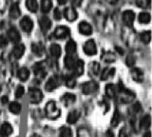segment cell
Returning <instances> with one entry per match:
<instances>
[{
    "label": "cell",
    "instance_id": "1",
    "mask_svg": "<svg viewBox=\"0 0 152 137\" xmlns=\"http://www.w3.org/2000/svg\"><path fill=\"white\" fill-rule=\"evenodd\" d=\"M45 113L48 118H50L51 120H55L60 116V110L57 107L56 103L51 100L47 103L45 107Z\"/></svg>",
    "mask_w": 152,
    "mask_h": 137
},
{
    "label": "cell",
    "instance_id": "2",
    "mask_svg": "<svg viewBox=\"0 0 152 137\" xmlns=\"http://www.w3.org/2000/svg\"><path fill=\"white\" fill-rule=\"evenodd\" d=\"M28 96H30V101L32 104H39L43 100V93L39 89L31 88L28 91Z\"/></svg>",
    "mask_w": 152,
    "mask_h": 137
},
{
    "label": "cell",
    "instance_id": "3",
    "mask_svg": "<svg viewBox=\"0 0 152 137\" xmlns=\"http://www.w3.org/2000/svg\"><path fill=\"white\" fill-rule=\"evenodd\" d=\"M98 89V85L94 81H88L82 85V92L84 94H92Z\"/></svg>",
    "mask_w": 152,
    "mask_h": 137
},
{
    "label": "cell",
    "instance_id": "4",
    "mask_svg": "<svg viewBox=\"0 0 152 137\" xmlns=\"http://www.w3.org/2000/svg\"><path fill=\"white\" fill-rule=\"evenodd\" d=\"M84 53L89 56L95 55L97 53V47L93 40H88L86 42L84 45Z\"/></svg>",
    "mask_w": 152,
    "mask_h": 137
},
{
    "label": "cell",
    "instance_id": "5",
    "mask_svg": "<svg viewBox=\"0 0 152 137\" xmlns=\"http://www.w3.org/2000/svg\"><path fill=\"white\" fill-rule=\"evenodd\" d=\"M60 85V79L58 76H51L46 83L45 89L47 92H52L54 91L55 89L58 88Z\"/></svg>",
    "mask_w": 152,
    "mask_h": 137
},
{
    "label": "cell",
    "instance_id": "6",
    "mask_svg": "<svg viewBox=\"0 0 152 137\" xmlns=\"http://www.w3.org/2000/svg\"><path fill=\"white\" fill-rule=\"evenodd\" d=\"M53 34L58 39H65L69 35V30L66 26H59L56 28Z\"/></svg>",
    "mask_w": 152,
    "mask_h": 137
},
{
    "label": "cell",
    "instance_id": "7",
    "mask_svg": "<svg viewBox=\"0 0 152 137\" xmlns=\"http://www.w3.org/2000/svg\"><path fill=\"white\" fill-rule=\"evenodd\" d=\"M20 27L25 32H31L33 28L32 20L28 16H24L20 21Z\"/></svg>",
    "mask_w": 152,
    "mask_h": 137
},
{
    "label": "cell",
    "instance_id": "8",
    "mask_svg": "<svg viewBox=\"0 0 152 137\" xmlns=\"http://www.w3.org/2000/svg\"><path fill=\"white\" fill-rule=\"evenodd\" d=\"M130 75L132 79L137 83H142L144 81V78H145L144 73H142V70L139 68H133L130 70Z\"/></svg>",
    "mask_w": 152,
    "mask_h": 137
},
{
    "label": "cell",
    "instance_id": "9",
    "mask_svg": "<svg viewBox=\"0 0 152 137\" xmlns=\"http://www.w3.org/2000/svg\"><path fill=\"white\" fill-rule=\"evenodd\" d=\"M64 16L66 17V20H69V22H73L77 19L78 17V13L76 12V10L72 7H69L66 8L64 11Z\"/></svg>",
    "mask_w": 152,
    "mask_h": 137
},
{
    "label": "cell",
    "instance_id": "10",
    "mask_svg": "<svg viewBox=\"0 0 152 137\" xmlns=\"http://www.w3.org/2000/svg\"><path fill=\"white\" fill-rule=\"evenodd\" d=\"M135 19V13L132 11H126L123 13V21L124 23L128 26V27H132L133 22Z\"/></svg>",
    "mask_w": 152,
    "mask_h": 137
},
{
    "label": "cell",
    "instance_id": "11",
    "mask_svg": "<svg viewBox=\"0 0 152 137\" xmlns=\"http://www.w3.org/2000/svg\"><path fill=\"white\" fill-rule=\"evenodd\" d=\"M12 131H13L12 126L8 122H4L1 127H0V135L2 137H9L12 133Z\"/></svg>",
    "mask_w": 152,
    "mask_h": 137
},
{
    "label": "cell",
    "instance_id": "12",
    "mask_svg": "<svg viewBox=\"0 0 152 137\" xmlns=\"http://www.w3.org/2000/svg\"><path fill=\"white\" fill-rule=\"evenodd\" d=\"M7 34H8V38L10 39V41L13 42V43H18L21 39L19 32L16 29H14V28H11V29L8 31Z\"/></svg>",
    "mask_w": 152,
    "mask_h": 137
},
{
    "label": "cell",
    "instance_id": "13",
    "mask_svg": "<svg viewBox=\"0 0 152 137\" xmlns=\"http://www.w3.org/2000/svg\"><path fill=\"white\" fill-rule=\"evenodd\" d=\"M75 100L76 97L72 93H65L61 98V101L63 102V104L66 107H70L71 105H73L75 103Z\"/></svg>",
    "mask_w": 152,
    "mask_h": 137
},
{
    "label": "cell",
    "instance_id": "14",
    "mask_svg": "<svg viewBox=\"0 0 152 137\" xmlns=\"http://www.w3.org/2000/svg\"><path fill=\"white\" fill-rule=\"evenodd\" d=\"M79 32L84 35H90L92 34V28L88 22L82 21L79 24Z\"/></svg>",
    "mask_w": 152,
    "mask_h": 137
},
{
    "label": "cell",
    "instance_id": "15",
    "mask_svg": "<svg viewBox=\"0 0 152 137\" xmlns=\"http://www.w3.org/2000/svg\"><path fill=\"white\" fill-rule=\"evenodd\" d=\"M24 53H25V46L23 44H17L16 46H14V48L12 49V55H13V57L16 59L21 58Z\"/></svg>",
    "mask_w": 152,
    "mask_h": 137
},
{
    "label": "cell",
    "instance_id": "16",
    "mask_svg": "<svg viewBox=\"0 0 152 137\" xmlns=\"http://www.w3.org/2000/svg\"><path fill=\"white\" fill-rule=\"evenodd\" d=\"M72 70H73V73H74L75 76H80V75H82L83 73H84V63H83V61H81V60L75 61Z\"/></svg>",
    "mask_w": 152,
    "mask_h": 137
},
{
    "label": "cell",
    "instance_id": "17",
    "mask_svg": "<svg viewBox=\"0 0 152 137\" xmlns=\"http://www.w3.org/2000/svg\"><path fill=\"white\" fill-rule=\"evenodd\" d=\"M39 25H40V28L43 32H47L50 29L51 27V21L50 20L49 17L47 16H43L40 18L39 20Z\"/></svg>",
    "mask_w": 152,
    "mask_h": 137
},
{
    "label": "cell",
    "instance_id": "18",
    "mask_svg": "<svg viewBox=\"0 0 152 137\" xmlns=\"http://www.w3.org/2000/svg\"><path fill=\"white\" fill-rule=\"evenodd\" d=\"M79 118H80V112L78 111H72L68 114V117H66V122L70 125H73L79 120Z\"/></svg>",
    "mask_w": 152,
    "mask_h": 137
},
{
    "label": "cell",
    "instance_id": "19",
    "mask_svg": "<svg viewBox=\"0 0 152 137\" xmlns=\"http://www.w3.org/2000/svg\"><path fill=\"white\" fill-rule=\"evenodd\" d=\"M21 15V11H20V8H19L18 4L14 3L12 5L11 9H10V16L12 18H18Z\"/></svg>",
    "mask_w": 152,
    "mask_h": 137
},
{
    "label": "cell",
    "instance_id": "20",
    "mask_svg": "<svg viewBox=\"0 0 152 137\" xmlns=\"http://www.w3.org/2000/svg\"><path fill=\"white\" fill-rule=\"evenodd\" d=\"M17 75H18V78L20 79L21 81H27L28 77H30V70H28V68L23 67L18 70Z\"/></svg>",
    "mask_w": 152,
    "mask_h": 137
},
{
    "label": "cell",
    "instance_id": "21",
    "mask_svg": "<svg viewBox=\"0 0 152 137\" xmlns=\"http://www.w3.org/2000/svg\"><path fill=\"white\" fill-rule=\"evenodd\" d=\"M50 53L51 54L52 57L54 58H58L61 55V48L58 44H52L50 47Z\"/></svg>",
    "mask_w": 152,
    "mask_h": 137
},
{
    "label": "cell",
    "instance_id": "22",
    "mask_svg": "<svg viewBox=\"0 0 152 137\" xmlns=\"http://www.w3.org/2000/svg\"><path fill=\"white\" fill-rule=\"evenodd\" d=\"M31 51L34 54H36L38 56H41L43 53H44V47H43L40 43H32Z\"/></svg>",
    "mask_w": 152,
    "mask_h": 137
},
{
    "label": "cell",
    "instance_id": "23",
    "mask_svg": "<svg viewBox=\"0 0 152 137\" xmlns=\"http://www.w3.org/2000/svg\"><path fill=\"white\" fill-rule=\"evenodd\" d=\"M9 110H10V111H11L12 113H13V114L17 115V114H19V113L21 112L22 107H21V105L18 102H12V103L10 104Z\"/></svg>",
    "mask_w": 152,
    "mask_h": 137
},
{
    "label": "cell",
    "instance_id": "24",
    "mask_svg": "<svg viewBox=\"0 0 152 137\" xmlns=\"http://www.w3.org/2000/svg\"><path fill=\"white\" fill-rule=\"evenodd\" d=\"M76 44H75V42L73 40H69L68 43H66V53H68L69 55H72L73 53H75V51H76Z\"/></svg>",
    "mask_w": 152,
    "mask_h": 137
},
{
    "label": "cell",
    "instance_id": "25",
    "mask_svg": "<svg viewBox=\"0 0 152 137\" xmlns=\"http://www.w3.org/2000/svg\"><path fill=\"white\" fill-rule=\"evenodd\" d=\"M151 124V118L150 115H145L142 118V120L140 121V127L142 130H147L150 127Z\"/></svg>",
    "mask_w": 152,
    "mask_h": 137
},
{
    "label": "cell",
    "instance_id": "26",
    "mask_svg": "<svg viewBox=\"0 0 152 137\" xmlns=\"http://www.w3.org/2000/svg\"><path fill=\"white\" fill-rule=\"evenodd\" d=\"M52 8L51 0H41V11L43 12H49Z\"/></svg>",
    "mask_w": 152,
    "mask_h": 137
},
{
    "label": "cell",
    "instance_id": "27",
    "mask_svg": "<svg viewBox=\"0 0 152 137\" xmlns=\"http://www.w3.org/2000/svg\"><path fill=\"white\" fill-rule=\"evenodd\" d=\"M114 73H115V69H113V68H111V69H107V68L104 69L103 70L102 74H101V79L102 80H107L110 77H112L113 75H114Z\"/></svg>",
    "mask_w": 152,
    "mask_h": 137
},
{
    "label": "cell",
    "instance_id": "28",
    "mask_svg": "<svg viewBox=\"0 0 152 137\" xmlns=\"http://www.w3.org/2000/svg\"><path fill=\"white\" fill-rule=\"evenodd\" d=\"M34 74L39 78H44L46 75V70L41 64H37L34 67Z\"/></svg>",
    "mask_w": 152,
    "mask_h": 137
},
{
    "label": "cell",
    "instance_id": "29",
    "mask_svg": "<svg viewBox=\"0 0 152 137\" xmlns=\"http://www.w3.org/2000/svg\"><path fill=\"white\" fill-rule=\"evenodd\" d=\"M104 91H106L107 96H108L109 98H113L116 94V87L113 84H108L106 86Z\"/></svg>",
    "mask_w": 152,
    "mask_h": 137
},
{
    "label": "cell",
    "instance_id": "30",
    "mask_svg": "<svg viewBox=\"0 0 152 137\" xmlns=\"http://www.w3.org/2000/svg\"><path fill=\"white\" fill-rule=\"evenodd\" d=\"M26 6L28 11L31 12H35L38 9V4L36 0H26Z\"/></svg>",
    "mask_w": 152,
    "mask_h": 137
},
{
    "label": "cell",
    "instance_id": "31",
    "mask_svg": "<svg viewBox=\"0 0 152 137\" xmlns=\"http://www.w3.org/2000/svg\"><path fill=\"white\" fill-rule=\"evenodd\" d=\"M139 21L140 23H142V24H148V23L150 22L151 20V16L148 12H141L139 15Z\"/></svg>",
    "mask_w": 152,
    "mask_h": 137
},
{
    "label": "cell",
    "instance_id": "32",
    "mask_svg": "<svg viewBox=\"0 0 152 137\" xmlns=\"http://www.w3.org/2000/svg\"><path fill=\"white\" fill-rule=\"evenodd\" d=\"M102 59L106 63H113L114 61L116 60V57H115V54H114L113 53H110V51H108V53H104L103 54Z\"/></svg>",
    "mask_w": 152,
    "mask_h": 137
},
{
    "label": "cell",
    "instance_id": "33",
    "mask_svg": "<svg viewBox=\"0 0 152 137\" xmlns=\"http://www.w3.org/2000/svg\"><path fill=\"white\" fill-rule=\"evenodd\" d=\"M72 130L69 127H63L60 129L59 136L60 137H72Z\"/></svg>",
    "mask_w": 152,
    "mask_h": 137
},
{
    "label": "cell",
    "instance_id": "34",
    "mask_svg": "<svg viewBox=\"0 0 152 137\" xmlns=\"http://www.w3.org/2000/svg\"><path fill=\"white\" fill-rule=\"evenodd\" d=\"M140 38L145 44H148L150 42V40H151V32L150 31L142 32V34H140Z\"/></svg>",
    "mask_w": 152,
    "mask_h": 137
},
{
    "label": "cell",
    "instance_id": "35",
    "mask_svg": "<svg viewBox=\"0 0 152 137\" xmlns=\"http://www.w3.org/2000/svg\"><path fill=\"white\" fill-rule=\"evenodd\" d=\"M64 62H65V66H66V69L72 70L74 63H75V60L73 59V57L71 55H68V56H66V57H65Z\"/></svg>",
    "mask_w": 152,
    "mask_h": 137
},
{
    "label": "cell",
    "instance_id": "36",
    "mask_svg": "<svg viewBox=\"0 0 152 137\" xmlns=\"http://www.w3.org/2000/svg\"><path fill=\"white\" fill-rule=\"evenodd\" d=\"M66 86L68 87V88H70V89H72L75 87V85H76V80L74 78V76H68L66 78Z\"/></svg>",
    "mask_w": 152,
    "mask_h": 137
},
{
    "label": "cell",
    "instance_id": "37",
    "mask_svg": "<svg viewBox=\"0 0 152 137\" xmlns=\"http://www.w3.org/2000/svg\"><path fill=\"white\" fill-rule=\"evenodd\" d=\"M120 120H121V115H120V113H119V111H116L115 112H114V115H113L112 120H111L112 126L113 127H117L119 123H120Z\"/></svg>",
    "mask_w": 152,
    "mask_h": 137
},
{
    "label": "cell",
    "instance_id": "38",
    "mask_svg": "<svg viewBox=\"0 0 152 137\" xmlns=\"http://www.w3.org/2000/svg\"><path fill=\"white\" fill-rule=\"evenodd\" d=\"M90 70L94 75H98L100 73V64L97 62H92L90 65Z\"/></svg>",
    "mask_w": 152,
    "mask_h": 137
},
{
    "label": "cell",
    "instance_id": "39",
    "mask_svg": "<svg viewBox=\"0 0 152 137\" xmlns=\"http://www.w3.org/2000/svg\"><path fill=\"white\" fill-rule=\"evenodd\" d=\"M126 62V65L128 66V67H132V66L134 65L136 62V57L134 56V54H128Z\"/></svg>",
    "mask_w": 152,
    "mask_h": 137
},
{
    "label": "cell",
    "instance_id": "40",
    "mask_svg": "<svg viewBox=\"0 0 152 137\" xmlns=\"http://www.w3.org/2000/svg\"><path fill=\"white\" fill-rule=\"evenodd\" d=\"M137 3L141 8H150L151 0H138Z\"/></svg>",
    "mask_w": 152,
    "mask_h": 137
},
{
    "label": "cell",
    "instance_id": "41",
    "mask_svg": "<svg viewBox=\"0 0 152 137\" xmlns=\"http://www.w3.org/2000/svg\"><path fill=\"white\" fill-rule=\"evenodd\" d=\"M24 93H25V89L23 86H18L15 89V97L16 98H21Z\"/></svg>",
    "mask_w": 152,
    "mask_h": 137
},
{
    "label": "cell",
    "instance_id": "42",
    "mask_svg": "<svg viewBox=\"0 0 152 137\" xmlns=\"http://www.w3.org/2000/svg\"><path fill=\"white\" fill-rule=\"evenodd\" d=\"M142 111V106H141V104L139 102H136L134 105L132 106V111L135 113V114H137V113H139L141 112Z\"/></svg>",
    "mask_w": 152,
    "mask_h": 137
},
{
    "label": "cell",
    "instance_id": "43",
    "mask_svg": "<svg viewBox=\"0 0 152 137\" xmlns=\"http://www.w3.org/2000/svg\"><path fill=\"white\" fill-rule=\"evenodd\" d=\"M119 137H130V134L128 130H126V127H123L120 130V133H119Z\"/></svg>",
    "mask_w": 152,
    "mask_h": 137
},
{
    "label": "cell",
    "instance_id": "44",
    "mask_svg": "<svg viewBox=\"0 0 152 137\" xmlns=\"http://www.w3.org/2000/svg\"><path fill=\"white\" fill-rule=\"evenodd\" d=\"M78 137H90L88 131L85 129H81L79 130V133H78Z\"/></svg>",
    "mask_w": 152,
    "mask_h": 137
},
{
    "label": "cell",
    "instance_id": "45",
    "mask_svg": "<svg viewBox=\"0 0 152 137\" xmlns=\"http://www.w3.org/2000/svg\"><path fill=\"white\" fill-rule=\"evenodd\" d=\"M53 16L56 20H60L61 18H62V12H60V10L58 8H56L55 10H54V13H53Z\"/></svg>",
    "mask_w": 152,
    "mask_h": 137
},
{
    "label": "cell",
    "instance_id": "46",
    "mask_svg": "<svg viewBox=\"0 0 152 137\" xmlns=\"http://www.w3.org/2000/svg\"><path fill=\"white\" fill-rule=\"evenodd\" d=\"M8 44V41L7 39L5 38L4 36H0V48H4V47H6Z\"/></svg>",
    "mask_w": 152,
    "mask_h": 137
},
{
    "label": "cell",
    "instance_id": "47",
    "mask_svg": "<svg viewBox=\"0 0 152 137\" xmlns=\"http://www.w3.org/2000/svg\"><path fill=\"white\" fill-rule=\"evenodd\" d=\"M83 0H71V3H72V5L74 7H79L81 5V3H82Z\"/></svg>",
    "mask_w": 152,
    "mask_h": 137
},
{
    "label": "cell",
    "instance_id": "48",
    "mask_svg": "<svg viewBox=\"0 0 152 137\" xmlns=\"http://www.w3.org/2000/svg\"><path fill=\"white\" fill-rule=\"evenodd\" d=\"M1 101H2V103H3V104H6V103L9 101V99H8L6 96H3V97L1 98Z\"/></svg>",
    "mask_w": 152,
    "mask_h": 137
},
{
    "label": "cell",
    "instance_id": "49",
    "mask_svg": "<svg viewBox=\"0 0 152 137\" xmlns=\"http://www.w3.org/2000/svg\"><path fill=\"white\" fill-rule=\"evenodd\" d=\"M107 1L109 3V4H111V5H114V4H116L118 2V0H107Z\"/></svg>",
    "mask_w": 152,
    "mask_h": 137
},
{
    "label": "cell",
    "instance_id": "50",
    "mask_svg": "<svg viewBox=\"0 0 152 137\" xmlns=\"http://www.w3.org/2000/svg\"><path fill=\"white\" fill-rule=\"evenodd\" d=\"M66 2H68V0H58V3L61 4V5H64Z\"/></svg>",
    "mask_w": 152,
    "mask_h": 137
},
{
    "label": "cell",
    "instance_id": "51",
    "mask_svg": "<svg viewBox=\"0 0 152 137\" xmlns=\"http://www.w3.org/2000/svg\"><path fill=\"white\" fill-rule=\"evenodd\" d=\"M144 137H151V133L149 131H147V132H145V134Z\"/></svg>",
    "mask_w": 152,
    "mask_h": 137
},
{
    "label": "cell",
    "instance_id": "52",
    "mask_svg": "<svg viewBox=\"0 0 152 137\" xmlns=\"http://www.w3.org/2000/svg\"><path fill=\"white\" fill-rule=\"evenodd\" d=\"M0 92H1V87H0Z\"/></svg>",
    "mask_w": 152,
    "mask_h": 137
},
{
    "label": "cell",
    "instance_id": "53",
    "mask_svg": "<svg viewBox=\"0 0 152 137\" xmlns=\"http://www.w3.org/2000/svg\"><path fill=\"white\" fill-rule=\"evenodd\" d=\"M0 137H2V136H1V135H0Z\"/></svg>",
    "mask_w": 152,
    "mask_h": 137
}]
</instances>
